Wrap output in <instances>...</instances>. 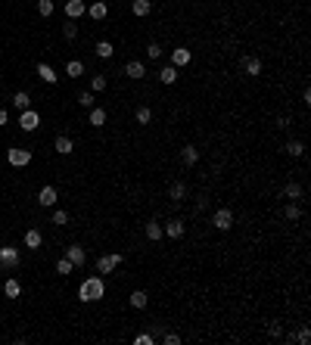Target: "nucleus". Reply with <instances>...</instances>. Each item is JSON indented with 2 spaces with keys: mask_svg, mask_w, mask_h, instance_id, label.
Returning a JSON list of instances; mask_svg holds the SVG:
<instances>
[{
  "mask_svg": "<svg viewBox=\"0 0 311 345\" xmlns=\"http://www.w3.org/2000/svg\"><path fill=\"white\" fill-rule=\"evenodd\" d=\"M131 308H147V305H150V295L147 292H143V289H137V292H131Z\"/></svg>",
  "mask_w": 311,
  "mask_h": 345,
  "instance_id": "nucleus-22",
  "label": "nucleus"
},
{
  "mask_svg": "<svg viewBox=\"0 0 311 345\" xmlns=\"http://www.w3.org/2000/svg\"><path fill=\"white\" fill-rule=\"evenodd\" d=\"M106 87H109V81H106V75H91V91H93V94H103Z\"/></svg>",
  "mask_w": 311,
  "mask_h": 345,
  "instance_id": "nucleus-27",
  "label": "nucleus"
},
{
  "mask_svg": "<svg viewBox=\"0 0 311 345\" xmlns=\"http://www.w3.org/2000/svg\"><path fill=\"white\" fill-rule=\"evenodd\" d=\"M6 162L13 165V168H25V165L31 162V150H22V146H16V150L6 153Z\"/></svg>",
  "mask_w": 311,
  "mask_h": 345,
  "instance_id": "nucleus-2",
  "label": "nucleus"
},
{
  "mask_svg": "<svg viewBox=\"0 0 311 345\" xmlns=\"http://www.w3.org/2000/svg\"><path fill=\"white\" fill-rule=\"evenodd\" d=\"M150 9H153L150 0H134V3H131V13L134 16H150Z\"/></svg>",
  "mask_w": 311,
  "mask_h": 345,
  "instance_id": "nucleus-25",
  "label": "nucleus"
},
{
  "mask_svg": "<svg viewBox=\"0 0 311 345\" xmlns=\"http://www.w3.org/2000/svg\"><path fill=\"white\" fill-rule=\"evenodd\" d=\"M72 271H75V264H72L69 258H60V261H56V274H62V277H69Z\"/></svg>",
  "mask_w": 311,
  "mask_h": 345,
  "instance_id": "nucleus-34",
  "label": "nucleus"
},
{
  "mask_svg": "<svg viewBox=\"0 0 311 345\" xmlns=\"http://www.w3.org/2000/svg\"><path fill=\"white\" fill-rule=\"evenodd\" d=\"M268 333H271V336H274V339H277V336H280V333H283V327H280V323H271V330H268Z\"/></svg>",
  "mask_w": 311,
  "mask_h": 345,
  "instance_id": "nucleus-43",
  "label": "nucleus"
},
{
  "mask_svg": "<svg viewBox=\"0 0 311 345\" xmlns=\"http://www.w3.org/2000/svg\"><path fill=\"white\" fill-rule=\"evenodd\" d=\"M37 202H41V205H47V209H50V205H56V187H50V184H47L44 190L37 193Z\"/></svg>",
  "mask_w": 311,
  "mask_h": 345,
  "instance_id": "nucleus-16",
  "label": "nucleus"
},
{
  "mask_svg": "<svg viewBox=\"0 0 311 345\" xmlns=\"http://www.w3.org/2000/svg\"><path fill=\"white\" fill-rule=\"evenodd\" d=\"M286 218H289V221H299V218H302V205H299L296 199L286 205Z\"/></svg>",
  "mask_w": 311,
  "mask_h": 345,
  "instance_id": "nucleus-33",
  "label": "nucleus"
},
{
  "mask_svg": "<svg viewBox=\"0 0 311 345\" xmlns=\"http://www.w3.org/2000/svg\"><path fill=\"white\" fill-rule=\"evenodd\" d=\"M212 224H215L218 230H230V227H233V215H230V209H215V215H212Z\"/></svg>",
  "mask_w": 311,
  "mask_h": 345,
  "instance_id": "nucleus-6",
  "label": "nucleus"
},
{
  "mask_svg": "<svg viewBox=\"0 0 311 345\" xmlns=\"http://www.w3.org/2000/svg\"><path fill=\"white\" fill-rule=\"evenodd\" d=\"M19 264V249L16 246H0V268L9 271V268H16Z\"/></svg>",
  "mask_w": 311,
  "mask_h": 345,
  "instance_id": "nucleus-4",
  "label": "nucleus"
},
{
  "mask_svg": "<svg viewBox=\"0 0 311 345\" xmlns=\"http://www.w3.org/2000/svg\"><path fill=\"white\" fill-rule=\"evenodd\" d=\"M296 342H299V345H308V342H311V333H308V330L302 327V330L296 333Z\"/></svg>",
  "mask_w": 311,
  "mask_h": 345,
  "instance_id": "nucleus-39",
  "label": "nucleus"
},
{
  "mask_svg": "<svg viewBox=\"0 0 311 345\" xmlns=\"http://www.w3.org/2000/svg\"><path fill=\"white\" fill-rule=\"evenodd\" d=\"M37 125H41V115H37L34 109H25V112H19V127H22V131H37Z\"/></svg>",
  "mask_w": 311,
  "mask_h": 345,
  "instance_id": "nucleus-5",
  "label": "nucleus"
},
{
  "mask_svg": "<svg viewBox=\"0 0 311 345\" xmlns=\"http://www.w3.org/2000/svg\"><path fill=\"white\" fill-rule=\"evenodd\" d=\"M93 50H96V56H100V59H109V56L115 53V47H112L109 41H96V47H93Z\"/></svg>",
  "mask_w": 311,
  "mask_h": 345,
  "instance_id": "nucleus-26",
  "label": "nucleus"
},
{
  "mask_svg": "<svg viewBox=\"0 0 311 345\" xmlns=\"http://www.w3.org/2000/svg\"><path fill=\"white\" fill-rule=\"evenodd\" d=\"M6 122H9V112H6V109H0V125H6Z\"/></svg>",
  "mask_w": 311,
  "mask_h": 345,
  "instance_id": "nucleus-44",
  "label": "nucleus"
},
{
  "mask_svg": "<svg viewBox=\"0 0 311 345\" xmlns=\"http://www.w3.org/2000/svg\"><path fill=\"white\" fill-rule=\"evenodd\" d=\"M37 75H41V81H47V84H56V78H60V75H56V72H53V68L47 65V63H41V65H37Z\"/></svg>",
  "mask_w": 311,
  "mask_h": 345,
  "instance_id": "nucleus-23",
  "label": "nucleus"
},
{
  "mask_svg": "<svg viewBox=\"0 0 311 345\" xmlns=\"http://www.w3.org/2000/svg\"><path fill=\"white\" fill-rule=\"evenodd\" d=\"M134 118H137V125H150L153 122V109H150V106H137Z\"/></svg>",
  "mask_w": 311,
  "mask_h": 345,
  "instance_id": "nucleus-28",
  "label": "nucleus"
},
{
  "mask_svg": "<svg viewBox=\"0 0 311 345\" xmlns=\"http://www.w3.org/2000/svg\"><path fill=\"white\" fill-rule=\"evenodd\" d=\"M65 75H69V78L84 75V63H81V59H69V63H65Z\"/></svg>",
  "mask_w": 311,
  "mask_h": 345,
  "instance_id": "nucleus-24",
  "label": "nucleus"
},
{
  "mask_svg": "<svg viewBox=\"0 0 311 345\" xmlns=\"http://www.w3.org/2000/svg\"><path fill=\"white\" fill-rule=\"evenodd\" d=\"M75 100H78V103H81V106H84V109H91V106H93V91H81V94H78V96H75Z\"/></svg>",
  "mask_w": 311,
  "mask_h": 345,
  "instance_id": "nucleus-36",
  "label": "nucleus"
},
{
  "mask_svg": "<svg viewBox=\"0 0 311 345\" xmlns=\"http://www.w3.org/2000/svg\"><path fill=\"white\" fill-rule=\"evenodd\" d=\"M286 153L293 156V159H299V156L305 153V143H302V140H289V143H286Z\"/></svg>",
  "mask_w": 311,
  "mask_h": 345,
  "instance_id": "nucleus-32",
  "label": "nucleus"
},
{
  "mask_svg": "<svg viewBox=\"0 0 311 345\" xmlns=\"http://www.w3.org/2000/svg\"><path fill=\"white\" fill-rule=\"evenodd\" d=\"M65 221H69V215H65L62 209H56V212H53V224H60V227H62Z\"/></svg>",
  "mask_w": 311,
  "mask_h": 345,
  "instance_id": "nucleus-40",
  "label": "nucleus"
},
{
  "mask_svg": "<svg viewBox=\"0 0 311 345\" xmlns=\"http://www.w3.org/2000/svg\"><path fill=\"white\" fill-rule=\"evenodd\" d=\"M124 261V255L122 252H112V255H103V258L100 261H96V271H100V274H112L115 268H119V264Z\"/></svg>",
  "mask_w": 311,
  "mask_h": 345,
  "instance_id": "nucleus-3",
  "label": "nucleus"
},
{
  "mask_svg": "<svg viewBox=\"0 0 311 345\" xmlns=\"http://www.w3.org/2000/svg\"><path fill=\"white\" fill-rule=\"evenodd\" d=\"M103 295H106V283L100 277H87L81 283V289H78V299L81 302H100Z\"/></svg>",
  "mask_w": 311,
  "mask_h": 345,
  "instance_id": "nucleus-1",
  "label": "nucleus"
},
{
  "mask_svg": "<svg viewBox=\"0 0 311 345\" xmlns=\"http://www.w3.org/2000/svg\"><path fill=\"white\" fill-rule=\"evenodd\" d=\"M41 230H28L25 233V246H28V249H41Z\"/></svg>",
  "mask_w": 311,
  "mask_h": 345,
  "instance_id": "nucleus-30",
  "label": "nucleus"
},
{
  "mask_svg": "<svg viewBox=\"0 0 311 345\" xmlns=\"http://www.w3.org/2000/svg\"><path fill=\"white\" fill-rule=\"evenodd\" d=\"M187 63H193V53L187 50V47H174V50H171V65L181 68V65H187Z\"/></svg>",
  "mask_w": 311,
  "mask_h": 345,
  "instance_id": "nucleus-9",
  "label": "nucleus"
},
{
  "mask_svg": "<svg viewBox=\"0 0 311 345\" xmlns=\"http://www.w3.org/2000/svg\"><path fill=\"white\" fill-rule=\"evenodd\" d=\"M28 103H31V96H28L25 91H19V94L13 96V106H16L19 112H25V109H28Z\"/></svg>",
  "mask_w": 311,
  "mask_h": 345,
  "instance_id": "nucleus-31",
  "label": "nucleus"
},
{
  "mask_svg": "<svg viewBox=\"0 0 311 345\" xmlns=\"http://www.w3.org/2000/svg\"><path fill=\"white\" fill-rule=\"evenodd\" d=\"M283 193H286V199H302V184L289 181V184L283 187Z\"/></svg>",
  "mask_w": 311,
  "mask_h": 345,
  "instance_id": "nucleus-29",
  "label": "nucleus"
},
{
  "mask_svg": "<svg viewBox=\"0 0 311 345\" xmlns=\"http://www.w3.org/2000/svg\"><path fill=\"white\" fill-rule=\"evenodd\" d=\"M3 292H6V299H19V295H22V283H19L16 277H9L3 283Z\"/></svg>",
  "mask_w": 311,
  "mask_h": 345,
  "instance_id": "nucleus-18",
  "label": "nucleus"
},
{
  "mask_svg": "<svg viewBox=\"0 0 311 345\" xmlns=\"http://www.w3.org/2000/svg\"><path fill=\"white\" fill-rule=\"evenodd\" d=\"M106 118H109V115H106V109H100V106H91V115H87V122H91L93 127H103Z\"/></svg>",
  "mask_w": 311,
  "mask_h": 345,
  "instance_id": "nucleus-17",
  "label": "nucleus"
},
{
  "mask_svg": "<svg viewBox=\"0 0 311 345\" xmlns=\"http://www.w3.org/2000/svg\"><path fill=\"white\" fill-rule=\"evenodd\" d=\"M181 162L184 165H196L199 162V150H196V146H184V150H181Z\"/></svg>",
  "mask_w": 311,
  "mask_h": 345,
  "instance_id": "nucleus-19",
  "label": "nucleus"
},
{
  "mask_svg": "<svg viewBox=\"0 0 311 345\" xmlns=\"http://www.w3.org/2000/svg\"><path fill=\"white\" fill-rule=\"evenodd\" d=\"M81 16H87V3L84 0H65V19H81Z\"/></svg>",
  "mask_w": 311,
  "mask_h": 345,
  "instance_id": "nucleus-7",
  "label": "nucleus"
},
{
  "mask_svg": "<svg viewBox=\"0 0 311 345\" xmlns=\"http://www.w3.org/2000/svg\"><path fill=\"white\" fill-rule=\"evenodd\" d=\"M65 258H69L75 268H81V264L87 261V255H84V249L81 246H69V249H65Z\"/></svg>",
  "mask_w": 311,
  "mask_h": 345,
  "instance_id": "nucleus-13",
  "label": "nucleus"
},
{
  "mask_svg": "<svg viewBox=\"0 0 311 345\" xmlns=\"http://www.w3.org/2000/svg\"><path fill=\"white\" fill-rule=\"evenodd\" d=\"M162 236H165L162 224H159V221H147V240H150V243H156V240H162Z\"/></svg>",
  "mask_w": 311,
  "mask_h": 345,
  "instance_id": "nucleus-20",
  "label": "nucleus"
},
{
  "mask_svg": "<svg viewBox=\"0 0 311 345\" xmlns=\"http://www.w3.org/2000/svg\"><path fill=\"white\" fill-rule=\"evenodd\" d=\"M134 342H137V345H153L156 339L150 336V333H137V336H134Z\"/></svg>",
  "mask_w": 311,
  "mask_h": 345,
  "instance_id": "nucleus-38",
  "label": "nucleus"
},
{
  "mask_svg": "<svg viewBox=\"0 0 311 345\" xmlns=\"http://www.w3.org/2000/svg\"><path fill=\"white\" fill-rule=\"evenodd\" d=\"M62 37H65V41H75V37H78V25L72 22V19L62 25Z\"/></svg>",
  "mask_w": 311,
  "mask_h": 345,
  "instance_id": "nucleus-35",
  "label": "nucleus"
},
{
  "mask_svg": "<svg viewBox=\"0 0 311 345\" xmlns=\"http://www.w3.org/2000/svg\"><path fill=\"white\" fill-rule=\"evenodd\" d=\"M106 13H109V6H106L103 0H93V3L87 6V16H91V19H96V22H100V19H106Z\"/></svg>",
  "mask_w": 311,
  "mask_h": 345,
  "instance_id": "nucleus-15",
  "label": "nucleus"
},
{
  "mask_svg": "<svg viewBox=\"0 0 311 345\" xmlns=\"http://www.w3.org/2000/svg\"><path fill=\"white\" fill-rule=\"evenodd\" d=\"M37 13H41V16H53V0H37Z\"/></svg>",
  "mask_w": 311,
  "mask_h": 345,
  "instance_id": "nucleus-37",
  "label": "nucleus"
},
{
  "mask_svg": "<svg viewBox=\"0 0 311 345\" xmlns=\"http://www.w3.org/2000/svg\"><path fill=\"white\" fill-rule=\"evenodd\" d=\"M184 196H187V184H184V181H174V184L168 187V199H171V202H184Z\"/></svg>",
  "mask_w": 311,
  "mask_h": 345,
  "instance_id": "nucleus-14",
  "label": "nucleus"
},
{
  "mask_svg": "<svg viewBox=\"0 0 311 345\" xmlns=\"http://www.w3.org/2000/svg\"><path fill=\"white\" fill-rule=\"evenodd\" d=\"M124 75H128V78H131V81H140V78H143V75H147V65H143V63H140V59H131V63H128V65H124Z\"/></svg>",
  "mask_w": 311,
  "mask_h": 345,
  "instance_id": "nucleus-10",
  "label": "nucleus"
},
{
  "mask_svg": "<svg viewBox=\"0 0 311 345\" xmlns=\"http://www.w3.org/2000/svg\"><path fill=\"white\" fill-rule=\"evenodd\" d=\"M159 81H162V84H174V81H178V68H174V65H162Z\"/></svg>",
  "mask_w": 311,
  "mask_h": 345,
  "instance_id": "nucleus-21",
  "label": "nucleus"
},
{
  "mask_svg": "<svg viewBox=\"0 0 311 345\" xmlns=\"http://www.w3.org/2000/svg\"><path fill=\"white\" fill-rule=\"evenodd\" d=\"M53 150H56V153H60V156H69V153L75 150V143H72V137H65V134H60V137H56V140H53Z\"/></svg>",
  "mask_w": 311,
  "mask_h": 345,
  "instance_id": "nucleus-12",
  "label": "nucleus"
},
{
  "mask_svg": "<svg viewBox=\"0 0 311 345\" xmlns=\"http://www.w3.org/2000/svg\"><path fill=\"white\" fill-rule=\"evenodd\" d=\"M162 230H165V236H168V240H181V236H184V221H181V218H171Z\"/></svg>",
  "mask_w": 311,
  "mask_h": 345,
  "instance_id": "nucleus-11",
  "label": "nucleus"
},
{
  "mask_svg": "<svg viewBox=\"0 0 311 345\" xmlns=\"http://www.w3.org/2000/svg\"><path fill=\"white\" fill-rule=\"evenodd\" d=\"M240 68H243L249 78H258V75H261V59H258V56H243V59H240Z\"/></svg>",
  "mask_w": 311,
  "mask_h": 345,
  "instance_id": "nucleus-8",
  "label": "nucleus"
},
{
  "mask_svg": "<svg viewBox=\"0 0 311 345\" xmlns=\"http://www.w3.org/2000/svg\"><path fill=\"white\" fill-rule=\"evenodd\" d=\"M178 342H181L178 333H165V345H178Z\"/></svg>",
  "mask_w": 311,
  "mask_h": 345,
  "instance_id": "nucleus-42",
  "label": "nucleus"
},
{
  "mask_svg": "<svg viewBox=\"0 0 311 345\" xmlns=\"http://www.w3.org/2000/svg\"><path fill=\"white\" fill-rule=\"evenodd\" d=\"M147 56H150V59H159V56H162V47H159V44H150V47H147Z\"/></svg>",
  "mask_w": 311,
  "mask_h": 345,
  "instance_id": "nucleus-41",
  "label": "nucleus"
}]
</instances>
